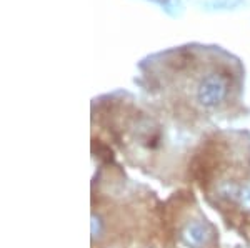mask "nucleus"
<instances>
[{"label":"nucleus","mask_w":250,"mask_h":248,"mask_svg":"<svg viewBox=\"0 0 250 248\" xmlns=\"http://www.w3.org/2000/svg\"><path fill=\"white\" fill-rule=\"evenodd\" d=\"M184 238L188 245L200 248L207 243V240L210 238V233H208V230L205 229V225H202L200 222H193L187 227V229H185Z\"/></svg>","instance_id":"f257e3e1"}]
</instances>
